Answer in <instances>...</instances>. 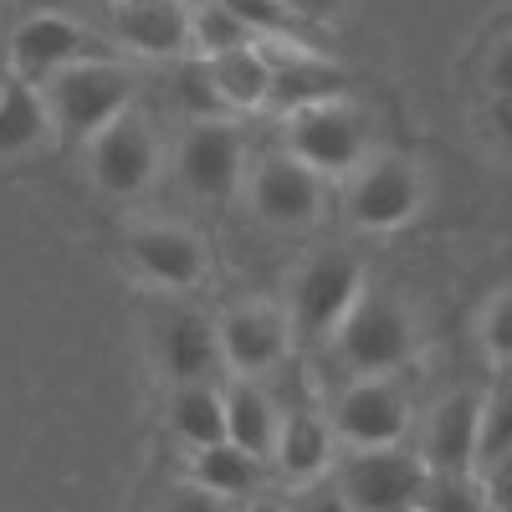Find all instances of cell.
I'll use <instances>...</instances> for the list:
<instances>
[{
	"label": "cell",
	"instance_id": "6da1fadb",
	"mask_svg": "<svg viewBox=\"0 0 512 512\" xmlns=\"http://www.w3.org/2000/svg\"><path fill=\"white\" fill-rule=\"evenodd\" d=\"M41 103H47V118L57 134L93 139L118 113H128V103H134V72L108 57H82V62L62 67L52 82H41Z\"/></svg>",
	"mask_w": 512,
	"mask_h": 512
},
{
	"label": "cell",
	"instance_id": "7a4b0ae2",
	"mask_svg": "<svg viewBox=\"0 0 512 512\" xmlns=\"http://www.w3.org/2000/svg\"><path fill=\"white\" fill-rule=\"evenodd\" d=\"M333 349L359 374H390L415 354V318L400 297L390 292H359V303L349 308V318L333 328Z\"/></svg>",
	"mask_w": 512,
	"mask_h": 512
},
{
	"label": "cell",
	"instance_id": "3957f363",
	"mask_svg": "<svg viewBox=\"0 0 512 512\" xmlns=\"http://www.w3.org/2000/svg\"><path fill=\"white\" fill-rule=\"evenodd\" d=\"M282 144L297 164H308L323 180L354 175V169L364 164V154H369V123L349 98H333V103H313V108L287 113Z\"/></svg>",
	"mask_w": 512,
	"mask_h": 512
},
{
	"label": "cell",
	"instance_id": "277c9868",
	"mask_svg": "<svg viewBox=\"0 0 512 512\" xmlns=\"http://www.w3.org/2000/svg\"><path fill=\"white\" fill-rule=\"evenodd\" d=\"M328 472L354 512H410L420 502L425 477H431L420 451H400V446H374V451L349 446L344 456H333Z\"/></svg>",
	"mask_w": 512,
	"mask_h": 512
},
{
	"label": "cell",
	"instance_id": "5b68a950",
	"mask_svg": "<svg viewBox=\"0 0 512 512\" xmlns=\"http://www.w3.org/2000/svg\"><path fill=\"white\" fill-rule=\"evenodd\" d=\"M364 292V267L354 251H318L303 262V272L292 277V308L287 323L297 338H333V328L349 318V308Z\"/></svg>",
	"mask_w": 512,
	"mask_h": 512
},
{
	"label": "cell",
	"instance_id": "8992f818",
	"mask_svg": "<svg viewBox=\"0 0 512 512\" xmlns=\"http://www.w3.org/2000/svg\"><path fill=\"white\" fill-rule=\"evenodd\" d=\"M88 175L108 200H134L159 175V139L139 113H118L88 139Z\"/></svg>",
	"mask_w": 512,
	"mask_h": 512
},
{
	"label": "cell",
	"instance_id": "52a82bcc",
	"mask_svg": "<svg viewBox=\"0 0 512 512\" xmlns=\"http://www.w3.org/2000/svg\"><path fill=\"white\" fill-rule=\"evenodd\" d=\"M175 175L200 200H231L246 180V139L226 118H195L175 144Z\"/></svg>",
	"mask_w": 512,
	"mask_h": 512
},
{
	"label": "cell",
	"instance_id": "ba28073f",
	"mask_svg": "<svg viewBox=\"0 0 512 512\" xmlns=\"http://www.w3.org/2000/svg\"><path fill=\"white\" fill-rule=\"evenodd\" d=\"M328 425L338 446L354 451H374V446H400L410 431V400L400 384H390V374H359L344 395L333 400Z\"/></svg>",
	"mask_w": 512,
	"mask_h": 512
},
{
	"label": "cell",
	"instance_id": "9c48e42d",
	"mask_svg": "<svg viewBox=\"0 0 512 512\" xmlns=\"http://www.w3.org/2000/svg\"><path fill=\"white\" fill-rule=\"evenodd\" d=\"M246 195H251V216L256 221H267L277 231H303V226L318 221V210H323V175H313L308 164H297L282 149V154L256 159L251 180H246Z\"/></svg>",
	"mask_w": 512,
	"mask_h": 512
},
{
	"label": "cell",
	"instance_id": "30bf717a",
	"mask_svg": "<svg viewBox=\"0 0 512 512\" xmlns=\"http://www.w3.org/2000/svg\"><path fill=\"white\" fill-rule=\"evenodd\" d=\"M425 200V185H420V169L405 164V159H364L349 180V221L359 231H400Z\"/></svg>",
	"mask_w": 512,
	"mask_h": 512
},
{
	"label": "cell",
	"instance_id": "8fae6325",
	"mask_svg": "<svg viewBox=\"0 0 512 512\" xmlns=\"http://www.w3.org/2000/svg\"><path fill=\"white\" fill-rule=\"evenodd\" d=\"M88 41H93V36L82 31L67 11L21 16L16 31H11V72H16V82H31V88H41V82H52L62 67L93 57Z\"/></svg>",
	"mask_w": 512,
	"mask_h": 512
},
{
	"label": "cell",
	"instance_id": "7c38bea8",
	"mask_svg": "<svg viewBox=\"0 0 512 512\" xmlns=\"http://www.w3.org/2000/svg\"><path fill=\"white\" fill-rule=\"evenodd\" d=\"M482 400L477 390L446 395L420 436V461L431 477H477V441H482Z\"/></svg>",
	"mask_w": 512,
	"mask_h": 512
},
{
	"label": "cell",
	"instance_id": "4fadbf2b",
	"mask_svg": "<svg viewBox=\"0 0 512 512\" xmlns=\"http://www.w3.org/2000/svg\"><path fill=\"white\" fill-rule=\"evenodd\" d=\"M216 338H221V364L241 379H256L287 359L292 323L282 308L246 303V308H231L226 318H216Z\"/></svg>",
	"mask_w": 512,
	"mask_h": 512
},
{
	"label": "cell",
	"instance_id": "5bb4252c",
	"mask_svg": "<svg viewBox=\"0 0 512 512\" xmlns=\"http://www.w3.org/2000/svg\"><path fill=\"white\" fill-rule=\"evenodd\" d=\"M128 262L154 287H195L210 267L200 236L185 226H169V221H149V226L128 231Z\"/></svg>",
	"mask_w": 512,
	"mask_h": 512
},
{
	"label": "cell",
	"instance_id": "9a60e30c",
	"mask_svg": "<svg viewBox=\"0 0 512 512\" xmlns=\"http://www.w3.org/2000/svg\"><path fill=\"white\" fill-rule=\"evenodd\" d=\"M267 57H272V93H267L272 113L287 118L297 108L349 98V72L323 62V57H313L308 47H287V52H267Z\"/></svg>",
	"mask_w": 512,
	"mask_h": 512
},
{
	"label": "cell",
	"instance_id": "2e32d148",
	"mask_svg": "<svg viewBox=\"0 0 512 512\" xmlns=\"http://www.w3.org/2000/svg\"><path fill=\"white\" fill-rule=\"evenodd\" d=\"M113 36L144 57H185L190 52V6H180V0H118Z\"/></svg>",
	"mask_w": 512,
	"mask_h": 512
},
{
	"label": "cell",
	"instance_id": "e0dca14e",
	"mask_svg": "<svg viewBox=\"0 0 512 512\" xmlns=\"http://www.w3.org/2000/svg\"><path fill=\"white\" fill-rule=\"evenodd\" d=\"M159 369L169 374V384H200V379H216L221 364V338L216 323L200 318V313H175L164 318L159 328Z\"/></svg>",
	"mask_w": 512,
	"mask_h": 512
},
{
	"label": "cell",
	"instance_id": "ac0fdd59",
	"mask_svg": "<svg viewBox=\"0 0 512 512\" xmlns=\"http://www.w3.org/2000/svg\"><path fill=\"white\" fill-rule=\"evenodd\" d=\"M221 400H226V441L272 466L277 431H282V405L256 379H241V374L221 379Z\"/></svg>",
	"mask_w": 512,
	"mask_h": 512
},
{
	"label": "cell",
	"instance_id": "d6986e66",
	"mask_svg": "<svg viewBox=\"0 0 512 512\" xmlns=\"http://www.w3.org/2000/svg\"><path fill=\"white\" fill-rule=\"evenodd\" d=\"M333 456H338V436H333V425L323 415H313V410H282L272 466L287 482H297V487L318 482L333 466Z\"/></svg>",
	"mask_w": 512,
	"mask_h": 512
},
{
	"label": "cell",
	"instance_id": "ffe728a7",
	"mask_svg": "<svg viewBox=\"0 0 512 512\" xmlns=\"http://www.w3.org/2000/svg\"><path fill=\"white\" fill-rule=\"evenodd\" d=\"M210 67V82H216V98L236 113H256L267 108V93H272V57L262 41L251 47H236V52H221V57H205Z\"/></svg>",
	"mask_w": 512,
	"mask_h": 512
},
{
	"label": "cell",
	"instance_id": "44dd1931",
	"mask_svg": "<svg viewBox=\"0 0 512 512\" xmlns=\"http://www.w3.org/2000/svg\"><path fill=\"white\" fill-rule=\"evenodd\" d=\"M190 477L210 492H221L231 502H251V497H262L267 492V461H256L251 451L231 446V441H216V446H205L190 456Z\"/></svg>",
	"mask_w": 512,
	"mask_h": 512
},
{
	"label": "cell",
	"instance_id": "7402d4cb",
	"mask_svg": "<svg viewBox=\"0 0 512 512\" xmlns=\"http://www.w3.org/2000/svg\"><path fill=\"white\" fill-rule=\"evenodd\" d=\"M169 431H175L190 451H205V446L226 441V400H221V379L175 384V390H169Z\"/></svg>",
	"mask_w": 512,
	"mask_h": 512
},
{
	"label": "cell",
	"instance_id": "603a6c76",
	"mask_svg": "<svg viewBox=\"0 0 512 512\" xmlns=\"http://www.w3.org/2000/svg\"><path fill=\"white\" fill-rule=\"evenodd\" d=\"M47 103H41V93L31 88V82H6V93H0V159L11 154H26L36 149L41 139H47Z\"/></svg>",
	"mask_w": 512,
	"mask_h": 512
},
{
	"label": "cell",
	"instance_id": "cb8c5ba5",
	"mask_svg": "<svg viewBox=\"0 0 512 512\" xmlns=\"http://www.w3.org/2000/svg\"><path fill=\"white\" fill-rule=\"evenodd\" d=\"M251 31L221 6V0H200L190 11V47H200V57H221V52H236V47H251Z\"/></svg>",
	"mask_w": 512,
	"mask_h": 512
},
{
	"label": "cell",
	"instance_id": "d4e9b609",
	"mask_svg": "<svg viewBox=\"0 0 512 512\" xmlns=\"http://www.w3.org/2000/svg\"><path fill=\"white\" fill-rule=\"evenodd\" d=\"M221 6L256 36V41H292V47H303V36H297V11L287 0H221Z\"/></svg>",
	"mask_w": 512,
	"mask_h": 512
},
{
	"label": "cell",
	"instance_id": "484cf974",
	"mask_svg": "<svg viewBox=\"0 0 512 512\" xmlns=\"http://www.w3.org/2000/svg\"><path fill=\"white\" fill-rule=\"evenodd\" d=\"M415 507L420 512H492L477 477H425Z\"/></svg>",
	"mask_w": 512,
	"mask_h": 512
},
{
	"label": "cell",
	"instance_id": "4316f807",
	"mask_svg": "<svg viewBox=\"0 0 512 512\" xmlns=\"http://www.w3.org/2000/svg\"><path fill=\"white\" fill-rule=\"evenodd\" d=\"M512 451V384H502L497 395L482 400V441H477V472L487 461Z\"/></svg>",
	"mask_w": 512,
	"mask_h": 512
},
{
	"label": "cell",
	"instance_id": "83f0119b",
	"mask_svg": "<svg viewBox=\"0 0 512 512\" xmlns=\"http://www.w3.org/2000/svg\"><path fill=\"white\" fill-rule=\"evenodd\" d=\"M175 93H180V103H185L190 118H221V113H226V103L216 98V82H210L205 57H200V62H180V72H175Z\"/></svg>",
	"mask_w": 512,
	"mask_h": 512
},
{
	"label": "cell",
	"instance_id": "f1b7e54d",
	"mask_svg": "<svg viewBox=\"0 0 512 512\" xmlns=\"http://www.w3.org/2000/svg\"><path fill=\"white\" fill-rule=\"evenodd\" d=\"M159 512H241V502H231L221 492L200 487L195 477H185V482H175V487L159 497Z\"/></svg>",
	"mask_w": 512,
	"mask_h": 512
},
{
	"label": "cell",
	"instance_id": "f546056e",
	"mask_svg": "<svg viewBox=\"0 0 512 512\" xmlns=\"http://www.w3.org/2000/svg\"><path fill=\"white\" fill-rule=\"evenodd\" d=\"M482 344L492 359L512 364V292H497L482 313Z\"/></svg>",
	"mask_w": 512,
	"mask_h": 512
},
{
	"label": "cell",
	"instance_id": "4dcf8cb0",
	"mask_svg": "<svg viewBox=\"0 0 512 512\" xmlns=\"http://www.w3.org/2000/svg\"><path fill=\"white\" fill-rule=\"evenodd\" d=\"M477 477H482L487 507H492V512H512V451H502L497 461H487Z\"/></svg>",
	"mask_w": 512,
	"mask_h": 512
},
{
	"label": "cell",
	"instance_id": "1f68e13d",
	"mask_svg": "<svg viewBox=\"0 0 512 512\" xmlns=\"http://www.w3.org/2000/svg\"><path fill=\"white\" fill-rule=\"evenodd\" d=\"M292 512H354V507H349V497L338 492L333 482H323V477H318V482H308V487H303V497L292 502Z\"/></svg>",
	"mask_w": 512,
	"mask_h": 512
},
{
	"label": "cell",
	"instance_id": "d6a6232c",
	"mask_svg": "<svg viewBox=\"0 0 512 512\" xmlns=\"http://www.w3.org/2000/svg\"><path fill=\"white\" fill-rule=\"evenodd\" d=\"M487 88L492 93H512V36L502 41V47L492 52V62H487Z\"/></svg>",
	"mask_w": 512,
	"mask_h": 512
},
{
	"label": "cell",
	"instance_id": "836d02e7",
	"mask_svg": "<svg viewBox=\"0 0 512 512\" xmlns=\"http://www.w3.org/2000/svg\"><path fill=\"white\" fill-rule=\"evenodd\" d=\"M487 118H492V134L512 149V93H492V113Z\"/></svg>",
	"mask_w": 512,
	"mask_h": 512
},
{
	"label": "cell",
	"instance_id": "e575fe53",
	"mask_svg": "<svg viewBox=\"0 0 512 512\" xmlns=\"http://www.w3.org/2000/svg\"><path fill=\"white\" fill-rule=\"evenodd\" d=\"M21 16H36V11H72L77 0H11Z\"/></svg>",
	"mask_w": 512,
	"mask_h": 512
},
{
	"label": "cell",
	"instance_id": "d590c367",
	"mask_svg": "<svg viewBox=\"0 0 512 512\" xmlns=\"http://www.w3.org/2000/svg\"><path fill=\"white\" fill-rule=\"evenodd\" d=\"M241 512H292V502H282V497H267V492H262V497H251Z\"/></svg>",
	"mask_w": 512,
	"mask_h": 512
},
{
	"label": "cell",
	"instance_id": "8d00e7d4",
	"mask_svg": "<svg viewBox=\"0 0 512 512\" xmlns=\"http://www.w3.org/2000/svg\"><path fill=\"white\" fill-rule=\"evenodd\" d=\"M6 82H11V77H6V72H0V93H6Z\"/></svg>",
	"mask_w": 512,
	"mask_h": 512
},
{
	"label": "cell",
	"instance_id": "74e56055",
	"mask_svg": "<svg viewBox=\"0 0 512 512\" xmlns=\"http://www.w3.org/2000/svg\"><path fill=\"white\" fill-rule=\"evenodd\" d=\"M287 6H292V11H297V6H308V0H287Z\"/></svg>",
	"mask_w": 512,
	"mask_h": 512
},
{
	"label": "cell",
	"instance_id": "f35d334b",
	"mask_svg": "<svg viewBox=\"0 0 512 512\" xmlns=\"http://www.w3.org/2000/svg\"><path fill=\"white\" fill-rule=\"evenodd\" d=\"M410 512H420V507H410Z\"/></svg>",
	"mask_w": 512,
	"mask_h": 512
}]
</instances>
